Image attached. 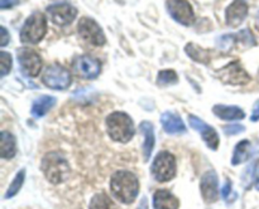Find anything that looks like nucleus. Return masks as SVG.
I'll return each instance as SVG.
<instances>
[{
    "label": "nucleus",
    "instance_id": "24",
    "mask_svg": "<svg viewBox=\"0 0 259 209\" xmlns=\"http://www.w3.org/2000/svg\"><path fill=\"white\" fill-rule=\"evenodd\" d=\"M90 209H118L106 194L99 193L93 196L90 201Z\"/></svg>",
    "mask_w": 259,
    "mask_h": 209
},
{
    "label": "nucleus",
    "instance_id": "6",
    "mask_svg": "<svg viewBox=\"0 0 259 209\" xmlns=\"http://www.w3.org/2000/svg\"><path fill=\"white\" fill-rule=\"evenodd\" d=\"M42 82L52 90H66L72 83L71 73L61 64L48 65L42 75Z\"/></svg>",
    "mask_w": 259,
    "mask_h": 209
},
{
    "label": "nucleus",
    "instance_id": "3",
    "mask_svg": "<svg viewBox=\"0 0 259 209\" xmlns=\"http://www.w3.org/2000/svg\"><path fill=\"white\" fill-rule=\"evenodd\" d=\"M43 174L52 184H60L70 176L71 169L67 160L58 153H48L42 160Z\"/></svg>",
    "mask_w": 259,
    "mask_h": 209
},
{
    "label": "nucleus",
    "instance_id": "18",
    "mask_svg": "<svg viewBox=\"0 0 259 209\" xmlns=\"http://www.w3.org/2000/svg\"><path fill=\"white\" fill-rule=\"evenodd\" d=\"M212 112L222 120L227 121H238L243 120L245 117V113L242 108L237 106H225V105H217L212 108Z\"/></svg>",
    "mask_w": 259,
    "mask_h": 209
},
{
    "label": "nucleus",
    "instance_id": "26",
    "mask_svg": "<svg viewBox=\"0 0 259 209\" xmlns=\"http://www.w3.org/2000/svg\"><path fill=\"white\" fill-rule=\"evenodd\" d=\"M24 178H25V171L24 170H20L18 171L17 175H15L14 180L12 181V184L9 185V188H8L7 193H5V198H12V196L17 195L18 191L20 190V188H22L23 183H24Z\"/></svg>",
    "mask_w": 259,
    "mask_h": 209
},
{
    "label": "nucleus",
    "instance_id": "37",
    "mask_svg": "<svg viewBox=\"0 0 259 209\" xmlns=\"http://www.w3.org/2000/svg\"><path fill=\"white\" fill-rule=\"evenodd\" d=\"M255 24H257V28L259 29V10L257 13V20H255Z\"/></svg>",
    "mask_w": 259,
    "mask_h": 209
},
{
    "label": "nucleus",
    "instance_id": "25",
    "mask_svg": "<svg viewBox=\"0 0 259 209\" xmlns=\"http://www.w3.org/2000/svg\"><path fill=\"white\" fill-rule=\"evenodd\" d=\"M238 43L237 34H224L217 39V45L223 52H230Z\"/></svg>",
    "mask_w": 259,
    "mask_h": 209
},
{
    "label": "nucleus",
    "instance_id": "30",
    "mask_svg": "<svg viewBox=\"0 0 259 209\" xmlns=\"http://www.w3.org/2000/svg\"><path fill=\"white\" fill-rule=\"evenodd\" d=\"M245 130L244 126L242 125H228L224 127V132L227 135H238Z\"/></svg>",
    "mask_w": 259,
    "mask_h": 209
},
{
    "label": "nucleus",
    "instance_id": "33",
    "mask_svg": "<svg viewBox=\"0 0 259 209\" xmlns=\"http://www.w3.org/2000/svg\"><path fill=\"white\" fill-rule=\"evenodd\" d=\"M19 3V0H0V8L2 9H9V8L15 7Z\"/></svg>",
    "mask_w": 259,
    "mask_h": 209
},
{
    "label": "nucleus",
    "instance_id": "1",
    "mask_svg": "<svg viewBox=\"0 0 259 209\" xmlns=\"http://www.w3.org/2000/svg\"><path fill=\"white\" fill-rule=\"evenodd\" d=\"M110 188L114 196L124 204H131L136 200L139 193L138 178L126 170H118L113 174Z\"/></svg>",
    "mask_w": 259,
    "mask_h": 209
},
{
    "label": "nucleus",
    "instance_id": "9",
    "mask_svg": "<svg viewBox=\"0 0 259 209\" xmlns=\"http://www.w3.org/2000/svg\"><path fill=\"white\" fill-rule=\"evenodd\" d=\"M217 76L222 82L233 86L245 85V83H248L250 81L249 75H248L247 71L240 65V63L238 62V60L225 65L224 68H222V69L217 73Z\"/></svg>",
    "mask_w": 259,
    "mask_h": 209
},
{
    "label": "nucleus",
    "instance_id": "27",
    "mask_svg": "<svg viewBox=\"0 0 259 209\" xmlns=\"http://www.w3.org/2000/svg\"><path fill=\"white\" fill-rule=\"evenodd\" d=\"M177 80H179L177 73L172 69H163L157 76V83L161 86L175 85V83H177Z\"/></svg>",
    "mask_w": 259,
    "mask_h": 209
},
{
    "label": "nucleus",
    "instance_id": "13",
    "mask_svg": "<svg viewBox=\"0 0 259 209\" xmlns=\"http://www.w3.org/2000/svg\"><path fill=\"white\" fill-rule=\"evenodd\" d=\"M189 121L191 127L195 128V130L202 136V138H204V141L206 143V145L209 146L211 150H217L218 146H219V135H218V132L215 131V128L209 126L206 122H204V121L200 120L199 117H196V116L194 115L189 116Z\"/></svg>",
    "mask_w": 259,
    "mask_h": 209
},
{
    "label": "nucleus",
    "instance_id": "8",
    "mask_svg": "<svg viewBox=\"0 0 259 209\" xmlns=\"http://www.w3.org/2000/svg\"><path fill=\"white\" fill-rule=\"evenodd\" d=\"M166 8L168 14L180 24L189 27L195 22L192 5L187 0H168Z\"/></svg>",
    "mask_w": 259,
    "mask_h": 209
},
{
    "label": "nucleus",
    "instance_id": "10",
    "mask_svg": "<svg viewBox=\"0 0 259 209\" xmlns=\"http://www.w3.org/2000/svg\"><path fill=\"white\" fill-rule=\"evenodd\" d=\"M72 69L80 77L86 78V80H93L100 75L101 63L91 55H78L73 59Z\"/></svg>",
    "mask_w": 259,
    "mask_h": 209
},
{
    "label": "nucleus",
    "instance_id": "31",
    "mask_svg": "<svg viewBox=\"0 0 259 209\" xmlns=\"http://www.w3.org/2000/svg\"><path fill=\"white\" fill-rule=\"evenodd\" d=\"M233 193V189H232V184H230L229 180L225 181L224 186H223L222 189V195L223 198L225 199V200L228 201H232V199H230V194Z\"/></svg>",
    "mask_w": 259,
    "mask_h": 209
},
{
    "label": "nucleus",
    "instance_id": "17",
    "mask_svg": "<svg viewBox=\"0 0 259 209\" xmlns=\"http://www.w3.org/2000/svg\"><path fill=\"white\" fill-rule=\"evenodd\" d=\"M161 123L164 131L168 133H182L186 131L184 121L181 120L179 115L174 112H164L161 116Z\"/></svg>",
    "mask_w": 259,
    "mask_h": 209
},
{
    "label": "nucleus",
    "instance_id": "28",
    "mask_svg": "<svg viewBox=\"0 0 259 209\" xmlns=\"http://www.w3.org/2000/svg\"><path fill=\"white\" fill-rule=\"evenodd\" d=\"M237 38H238V42L242 43L244 47H253V45L257 44L254 35H253V33L250 32L248 28L247 29L240 30V32L237 34Z\"/></svg>",
    "mask_w": 259,
    "mask_h": 209
},
{
    "label": "nucleus",
    "instance_id": "11",
    "mask_svg": "<svg viewBox=\"0 0 259 209\" xmlns=\"http://www.w3.org/2000/svg\"><path fill=\"white\" fill-rule=\"evenodd\" d=\"M18 62L23 72L29 77H37L42 68V58L35 50L30 48H19L18 50Z\"/></svg>",
    "mask_w": 259,
    "mask_h": 209
},
{
    "label": "nucleus",
    "instance_id": "5",
    "mask_svg": "<svg viewBox=\"0 0 259 209\" xmlns=\"http://www.w3.org/2000/svg\"><path fill=\"white\" fill-rule=\"evenodd\" d=\"M152 175L157 181H168L176 175V160L168 151H161L152 164Z\"/></svg>",
    "mask_w": 259,
    "mask_h": 209
},
{
    "label": "nucleus",
    "instance_id": "32",
    "mask_svg": "<svg viewBox=\"0 0 259 209\" xmlns=\"http://www.w3.org/2000/svg\"><path fill=\"white\" fill-rule=\"evenodd\" d=\"M0 33H2V37H0V47H5L8 44V42H9L10 37L4 27H0Z\"/></svg>",
    "mask_w": 259,
    "mask_h": 209
},
{
    "label": "nucleus",
    "instance_id": "7",
    "mask_svg": "<svg viewBox=\"0 0 259 209\" xmlns=\"http://www.w3.org/2000/svg\"><path fill=\"white\" fill-rule=\"evenodd\" d=\"M77 29L81 38L90 44L96 45V47H101V45L105 44V34H104L100 25L93 18H82L78 22Z\"/></svg>",
    "mask_w": 259,
    "mask_h": 209
},
{
    "label": "nucleus",
    "instance_id": "22",
    "mask_svg": "<svg viewBox=\"0 0 259 209\" xmlns=\"http://www.w3.org/2000/svg\"><path fill=\"white\" fill-rule=\"evenodd\" d=\"M187 55L195 60V62L202 63V64H207L210 62V53L207 49H204L200 45L195 44V43H189L185 48Z\"/></svg>",
    "mask_w": 259,
    "mask_h": 209
},
{
    "label": "nucleus",
    "instance_id": "15",
    "mask_svg": "<svg viewBox=\"0 0 259 209\" xmlns=\"http://www.w3.org/2000/svg\"><path fill=\"white\" fill-rule=\"evenodd\" d=\"M248 15V5L244 0H235L228 7L225 12V20L229 27L237 28L244 22Z\"/></svg>",
    "mask_w": 259,
    "mask_h": 209
},
{
    "label": "nucleus",
    "instance_id": "35",
    "mask_svg": "<svg viewBox=\"0 0 259 209\" xmlns=\"http://www.w3.org/2000/svg\"><path fill=\"white\" fill-rule=\"evenodd\" d=\"M254 184H255V188H257V190H259V169L257 171H255V178H254Z\"/></svg>",
    "mask_w": 259,
    "mask_h": 209
},
{
    "label": "nucleus",
    "instance_id": "29",
    "mask_svg": "<svg viewBox=\"0 0 259 209\" xmlns=\"http://www.w3.org/2000/svg\"><path fill=\"white\" fill-rule=\"evenodd\" d=\"M0 62H2V73L0 75H2V77H4V76H7L10 72V68H12V55L2 50V53H0Z\"/></svg>",
    "mask_w": 259,
    "mask_h": 209
},
{
    "label": "nucleus",
    "instance_id": "19",
    "mask_svg": "<svg viewBox=\"0 0 259 209\" xmlns=\"http://www.w3.org/2000/svg\"><path fill=\"white\" fill-rule=\"evenodd\" d=\"M141 131L144 136L143 143V155L144 161H148L154 149V130L153 125L148 121H143L141 123Z\"/></svg>",
    "mask_w": 259,
    "mask_h": 209
},
{
    "label": "nucleus",
    "instance_id": "4",
    "mask_svg": "<svg viewBox=\"0 0 259 209\" xmlns=\"http://www.w3.org/2000/svg\"><path fill=\"white\" fill-rule=\"evenodd\" d=\"M47 33V19L39 12L33 13L28 17L20 30V40L28 44H37L45 38Z\"/></svg>",
    "mask_w": 259,
    "mask_h": 209
},
{
    "label": "nucleus",
    "instance_id": "20",
    "mask_svg": "<svg viewBox=\"0 0 259 209\" xmlns=\"http://www.w3.org/2000/svg\"><path fill=\"white\" fill-rule=\"evenodd\" d=\"M56 105V98L52 96H42L33 102L32 115L34 117H42L45 116L53 106Z\"/></svg>",
    "mask_w": 259,
    "mask_h": 209
},
{
    "label": "nucleus",
    "instance_id": "14",
    "mask_svg": "<svg viewBox=\"0 0 259 209\" xmlns=\"http://www.w3.org/2000/svg\"><path fill=\"white\" fill-rule=\"evenodd\" d=\"M200 189H201L202 198L206 203H214L218 200L219 190H218V176L215 171L210 170L202 175Z\"/></svg>",
    "mask_w": 259,
    "mask_h": 209
},
{
    "label": "nucleus",
    "instance_id": "16",
    "mask_svg": "<svg viewBox=\"0 0 259 209\" xmlns=\"http://www.w3.org/2000/svg\"><path fill=\"white\" fill-rule=\"evenodd\" d=\"M179 200L172 193L166 189H159L153 195L154 209H179Z\"/></svg>",
    "mask_w": 259,
    "mask_h": 209
},
{
    "label": "nucleus",
    "instance_id": "2",
    "mask_svg": "<svg viewBox=\"0 0 259 209\" xmlns=\"http://www.w3.org/2000/svg\"><path fill=\"white\" fill-rule=\"evenodd\" d=\"M106 130L111 140L125 144L134 136V123L126 113L113 112L106 118Z\"/></svg>",
    "mask_w": 259,
    "mask_h": 209
},
{
    "label": "nucleus",
    "instance_id": "23",
    "mask_svg": "<svg viewBox=\"0 0 259 209\" xmlns=\"http://www.w3.org/2000/svg\"><path fill=\"white\" fill-rule=\"evenodd\" d=\"M250 153H252V145L248 140H243L235 146L234 155H233L232 164L233 165H239L249 159Z\"/></svg>",
    "mask_w": 259,
    "mask_h": 209
},
{
    "label": "nucleus",
    "instance_id": "21",
    "mask_svg": "<svg viewBox=\"0 0 259 209\" xmlns=\"http://www.w3.org/2000/svg\"><path fill=\"white\" fill-rule=\"evenodd\" d=\"M2 146H0V156L3 159H12L17 153L15 138L12 133L3 131L2 132Z\"/></svg>",
    "mask_w": 259,
    "mask_h": 209
},
{
    "label": "nucleus",
    "instance_id": "36",
    "mask_svg": "<svg viewBox=\"0 0 259 209\" xmlns=\"http://www.w3.org/2000/svg\"><path fill=\"white\" fill-rule=\"evenodd\" d=\"M137 209H148V206H147V199L146 198H143V201L139 204V206Z\"/></svg>",
    "mask_w": 259,
    "mask_h": 209
},
{
    "label": "nucleus",
    "instance_id": "34",
    "mask_svg": "<svg viewBox=\"0 0 259 209\" xmlns=\"http://www.w3.org/2000/svg\"><path fill=\"white\" fill-rule=\"evenodd\" d=\"M252 121H258L259 120V100L255 102L254 107H253L252 111V116H250Z\"/></svg>",
    "mask_w": 259,
    "mask_h": 209
},
{
    "label": "nucleus",
    "instance_id": "12",
    "mask_svg": "<svg viewBox=\"0 0 259 209\" xmlns=\"http://www.w3.org/2000/svg\"><path fill=\"white\" fill-rule=\"evenodd\" d=\"M47 12L50 14L51 19L55 24L60 25V27H65V25L71 24L73 19L77 15V10L70 4L66 3H60V4H53L47 8Z\"/></svg>",
    "mask_w": 259,
    "mask_h": 209
}]
</instances>
